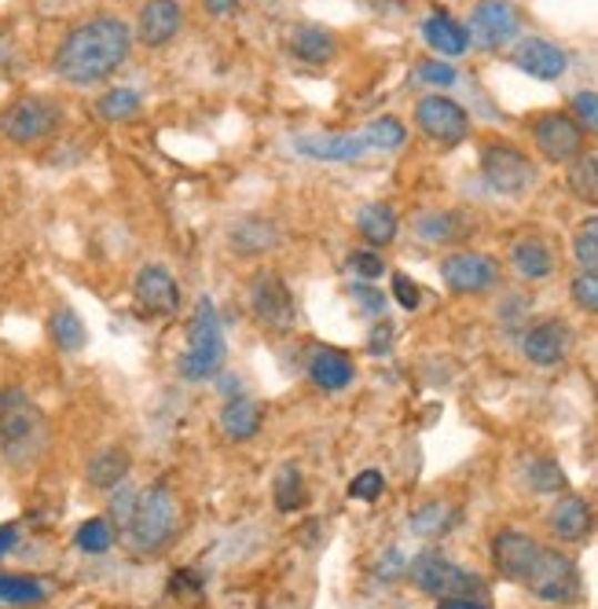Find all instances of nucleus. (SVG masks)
<instances>
[{
    "label": "nucleus",
    "mask_w": 598,
    "mask_h": 609,
    "mask_svg": "<svg viewBox=\"0 0 598 609\" xmlns=\"http://www.w3.org/2000/svg\"><path fill=\"white\" fill-rule=\"evenodd\" d=\"M404 569H408V562H404V555H401V551H386V558L378 562V577L393 580V577H401Z\"/></svg>",
    "instance_id": "nucleus-48"
},
{
    "label": "nucleus",
    "mask_w": 598,
    "mask_h": 609,
    "mask_svg": "<svg viewBox=\"0 0 598 609\" xmlns=\"http://www.w3.org/2000/svg\"><path fill=\"white\" fill-rule=\"evenodd\" d=\"M521 349L529 356V364H536V367L561 364L569 353V324L566 319H540V324H533L525 331Z\"/></svg>",
    "instance_id": "nucleus-17"
},
{
    "label": "nucleus",
    "mask_w": 598,
    "mask_h": 609,
    "mask_svg": "<svg viewBox=\"0 0 598 609\" xmlns=\"http://www.w3.org/2000/svg\"><path fill=\"white\" fill-rule=\"evenodd\" d=\"M19 544V525H0V558L16 551Z\"/></svg>",
    "instance_id": "nucleus-50"
},
{
    "label": "nucleus",
    "mask_w": 598,
    "mask_h": 609,
    "mask_svg": "<svg viewBox=\"0 0 598 609\" xmlns=\"http://www.w3.org/2000/svg\"><path fill=\"white\" fill-rule=\"evenodd\" d=\"M44 445V415L30 400L27 389L4 386L0 389V448L11 463H30L41 456Z\"/></svg>",
    "instance_id": "nucleus-3"
},
{
    "label": "nucleus",
    "mask_w": 598,
    "mask_h": 609,
    "mask_svg": "<svg viewBox=\"0 0 598 609\" xmlns=\"http://www.w3.org/2000/svg\"><path fill=\"white\" fill-rule=\"evenodd\" d=\"M181 22H184L181 0H148L136 19V38L143 48H162L181 33Z\"/></svg>",
    "instance_id": "nucleus-16"
},
{
    "label": "nucleus",
    "mask_w": 598,
    "mask_h": 609,
    "mask_svg": "<svg viewBox=\"0 0 598 609\" xmlns=\"http://www.w3.org/2000/svg\"><path fill=\"white\" fill-rule=\"evenodd\" d=\"M133 297L151 316H173L181 308V286L165 265H143L133 280Z\"/></svg>",
    "instance_id": "nucleus-15"
},
{
    "label": "nucleus",
    "mask_w": 598,
    "mask_h": 609,
    "mask_svg": "<svg viewBox=\"0 0 598 609\" xmlns=\"http://www.w3.org/2000/svg\"><path fill=\"white\" fill-rule=\"evenodd\" d=\"M382 493H386V477H382V470H361L349 485V496L361 499V504H375Z\"/></svg>",
    "instance_id": "nucleus-41"
},
{
    "label": "nucleus",
    "mask_w": 598,
    "mask_h": 609,
    "mask_svg": "<svg viewBox=\"0 0 598 609\" xmlns=\"http://www.w3.org/2000/svg\"><path fill=\"white\" fill-rule=\"evenodd\" d=\"M305 159L316 162H356L367 148L364 136H302L294 143Z\"/></svg>",
    "instance_id": "nucleus-22"
},
{
    "label": "nucleus",
    "mask_w": 598,
    "mask_h": 609,
    "mask_svg": "<svg viewBox=\"0 0 598 609\" xmlns=\"http://www.w3.org/2000/svg\"><path fill=\"white\" fill-rule=\"evenodd\" d=\"M418 78L429 81V85H452L456 70H452L445 59H426V63H418Z\"/></svg>",
    "instance_id": "nucleus-45"
},
{
    "label": "nucleus",
    "mask_w": 598,
    "mask_h": 609,
    "mask_svg": "<svg viewBox=\"0 0 598 609\" xmlns=\"http://www.w3.org/2000/svg\"><path fill=\"white\" fill-rule=\"evenodd\" d=\"M452 521H456V510H452L448 504H426V507H418L412 515V532H418V536H440V532H448Z\"/></svg>",
    "instance_id": "nucleus-34"
},
{
    "label": "nucleus",
    "mask_w": 598,
    "mask_h": 609,
    "mask_svg": "<svg viewBox=\"0 0 598 609\" xmlns=\"http://www.w3.org/2000/svg\"><path fill=\"white\" fill-rule=\"evenodd\" d=\"M518 30H521V16L510 0H482V4L470 11V27H466L470 44L488 48V52H496V48L514 41Z\"/></svg>",
    "instance_id": "nucleus-12"
},
{
    "label": "nucleus",
    "mask_w": 598,
    "mask_h": 609,
    "mask_svg": "<svg viewBox=\"0 0 598 609\" xmlns=\"http://www.w3.org/2000/svg\"><path fill=\"white\" fill-rule=\"evenodd\" d=\"M569 191L588 206H598V151L577 154L569 162Z\"/></svg>",
    "instance_id": "nucleus-29"
},
{
    "label": "nucleus",
    "mask_w": 598,
    "mask_h": 609,
    "mask_svg": "<svg viewBox=\"0 0 598 609\" xmlns=\"http://www.w3.org/2000/svg\"><path fill=\"white\" fill-rule=\"evenodd\" d=\"M521 588H529L540 602H572L580 591L577 562L569 555H561L558 547H540V558H536V566Z\"/></svg>",
    "instance_id": "nucleus-8"
},
{
    "label": "nucleus",
    "mask_w": 598,
    "mask_h": 609,
    "mask_svg": "<svg viewBox=\"0 0 598 609\" xmlns=\"http://www.w3.org/2000/svg\"><path fill=\"white\" fill-rule=\"evenodd\" d=\"M48 338H52L63 353H78V349H85L89 331H85V324H81V316L74 313V308L63 305L48 316Z\"/></svg>",
    "instance_id": "nucleus-28"
},
{
    "label": "nucleus",
    "mask_w": 598,
    "mask_h": 609,
    "mask_svg": "<svg viewBox=\"0 0 598 609\" xmlns=\"http://www.w3.org/2000/svg\"><path fill=\"white\" fill-rule=\"evenodd\" d=\"M59 129H63V106L52 95H19L0 111V136L19 148L55 136Z\"/></svg>",
    "instance_id": "nucleus-5"
},
{
    "label": "nucleus",
    "mask_w": 598,
    "mask_h": 609,
    "mask_svg": "<svg viewBox=\"0 0 598 609\" xmlns=\"http://www.w3.org/2000/svg\"><path fill=\"white\" fill-rule=\"evenodd\" d=\"M44 599H48V591L41 580L0 572V606H41Z\"/></svg>",
    "instance_id": "nucleus-31"
},
{
    "label": "nucleus",
    "mask_w": 598,
    "mask_h": 609,
    "mask_svg": "<svg viewBox=\"0 0 598 609\" xmlns=\"http://www.w3.org/2000/svg\"><path fill=\"white\" fill-rule=\"evenodd\" d=\"M415 125L423 129V136L452 148V143L466 140V133H470V114L448 95H426L415 106Z\"/></svg>",
    "instance_id": "nucleus-13"
},
{
    "label": "nucleus",
    "mask_w": 598,
    "mask_h": 609,
    "mask_svg": "<svg viewBox=\"0 0 598 609\" xmlns=\"http://www.w3.org/2000/svg\"><path fill=\"white\" fill-rule=\"evenodd\" d=\"M265 229V221H246L243 229H235L232 232V246H235V254H261V250H272V243L276 238H261L257 232Z\"/></svg>",
    "instance_id": "nucleus-39"
},
{
    "label": "nucleus",
    "mask_w": 598,
    "mask_h": 609,
    "mask_svg": "<svg viewBox=\"0 0 598 609\" xmlns=\"http://www.w3.org/2000/svg\"><path fill=\"white\" fill-rule=\"evenodd\" d=\"M345 268L361 283H375L378 276H386V261H382L375 250H356V254H349V261H345Z\"/></svg>",
    "instance_id": "nucleus-38"
},
{
    "label": "nucleus",
    "mask_w": 598,
    "mask_h": 609,
    "mask_svg": "<svg viewBox=\"0 0 598 609\" xmlns=\"http://www.w3.org/2000/svg\"><path fill=\"white\" fill-rule=\"evenodd\" d=\"M540 540H533L529 532L521 529H499L493 536V566L499 569V577L525 583V577L533 572L536 558H540Z\"/></svg>",
    "instance_id": "nucleus-14"
},
{
    "label": "nucleus",
    "mask_w": 598,
    "mask_h": 609,
    "mask_svg": "<svg viewBox=\"0 0 598 609\" xmlns=\"http://www.w3.org/2000/svg\"><path fill=\"white\" fill-rule=\"evenodd\" d=\"M440 280L452 294H485L499 283V261L474 250H459L440 261Z\"/></svg>",
    "instance_id": "nucleus-11"
},
{
    "label": "nucleus",
    "mask_w": 598,
    "mask_h": 609,
    "mask_svg": "<svg viewBox=\"0 0 598 609\" xmlns=\"http://www.w3.org/2000/svg\"><path fill=\"white\" fill-rule=\"evenodd\" d=\"M572 114H577L580 129L598 133V92H577L572 95Z\"/></svg>",
    "instance_id": "nucleus-42"
},
{
    "label": "nucleus",
    "mask_w": 598,
    "mask_h": 609,
    "mask_svg": "<svg viewBox=\"0 0 598 609\" xmlns=\"http://www.w3.org/2000/svg\"><path fill=\"white\" fill-rule=\"evenodd\" d=\"M389 345H393V327L389 324H378L375 331H371L367 349L371 353H389Z\"/></svg>",
    "instance_id": "nucleus-49"
},
{
    "label": "nucleus",
    "mask_w": 598,
    "mask_h": 609,
    "mask_svg": "<svg viewBox=\"0 0 598 609\" xmlns=\"http://www.w3.org/2000/svg\"><path fill=\"white\" fill-rule=\"evenodd\" d=\"M8 67V41H0V70Z\"/></svg>",
    "instance_id": "nucleus-53"
},
{
    "label": "nucleus",
    "mask_w": 598,
    "mask_h": 609,
    "mask_svg": "<svg viewBox=\"0 0 598 609\" xmlns=\"http://www.w3.org/2000/svg\"><path fill=\"white\" fill-rule=\"evenodd\" d=\"M133 52V30L118 16H95L74 27L55 48L52 70L67 85H100Z\"/></svg>",
    "instance_id": "nucleus-1"
},
{
    "label": "nucleus",
    "mask_w": 598,
    "mask_h": 609,
    "mask_svg": "<svg viewBox=\"0 0 598 609\" xmlns=\"http://www.w3.org/2000/svg\"><path fill=\"white\" fill-rule=\"evenodd\" d=\"M371 148H382V151H393L401 148L404 140H408V129H404L401 118H375V122L367 125V136H364Z\"/></svg>",
    "instance_id": "nucleus-37"
},
{
    "label": "nucleus",
    "mask_w": 598,
    "mask_h": 609,
    "mask_svg": "<svg viewBox=\"0 0 598 609\" xmlns=\"http://www.w3.org/2000/svg\"><path fill=\"white\" fill-rule=\"evenodd\" d=\"M482 173L493 191L499 195H525L536 184V165L525 151H518L514 143H485L482 148Z\"/></svg>",
    "instance_id": "nucleus-7"
},
{
    "label": "nucleus",
    "mask_w": 598,
    "mask_h": 609,
    "mask_svg": "<svg viewBox=\"0 0 598 609\" xmlns=\"http://www.w3.org/2000/svg\"><path fill=\"white\" fill-rule=\"evenodd\" d=\"M356 367L353 356L342 349H331V345H320V349L308 356V378L316 382L323 393H338L353 382Z\"/></svg>",
    "instance_id": "nucleus-19"
},
{
    "label": "nucleus",
    "mask_w": 598,
    "mask_h": 609,
    "mask_svg": "<svg viewBox=\"0 0 598 609\" xmlns=\"http://www.w3.org/2000/svg\"><path fill=\"white\" fill-rule=\"evenodd\" d=\"M129 467H133V459H129V451L122 445H111V448H100L89 463V485L100 488V493H111L129 477Z\"/></svg>",
    "instance_id": "nucleus-24"
},
{
    "label": "nucleus",
    "mask_w": 598,
    "mask_h": 609,
    "mask_svg": "<svg viewBox=\"0 0 598 609\" xmlns=\"http://www.w3.org/2000/svg\"><path fill=\"white\" fill-rule=\"evenodd\" d=\"M250 313H254V319L261 327L268 331H291L294 319H297V305H294V294L291 286H286V280L280 276V272H257L254 283H250Z\"/></svg>",
    "instance_id": "nucleus-9"
},
{
    "label": "nucleus",
    "mask_w": 598,
    "mask_h": 609,
    "mask_svg": "<svg viewBox=\"0 0 598 609\" xmlns=\"http://www.w3.org/2000/svg\"><path fill=\"white\" fill-rule=\"evenodd\" d=\"M533 140H536V151H540L544 159L555 162V165H566L584 151L580 122L577 118H569V114H558V111L533 118Z\"/></svg>",
    "instance_id": "nucleus-10"
},
{
    "label": "nucleus",
    "mask_w": 598,
    "mask_h": 609,
    "mask_svg": "<svg viewBox=\"0 0 598 609\" xmlns=\"http://www.w3.org/2000/svg\"><path fill=\"white\" fill-rule=\"evenodd\" d=\"M452 213H426L423 221H418V235L423 238H434V243H440V238L452 235Z\"/></svg>",
    "instance_id": "nucleus-44"
},
{
    "label": "nucleus",
    "mask_w": 598,
    "mask_h": 609,
    "mask_svg": "<svg viewBox=\"0 0 598 609\" xmlns=\"http://www.w3.org/2000/svg\"><path fill=\"white\" fill-rule=\"evenodd\" d=\"M569 294L584 313H598V272H580V276H572Z\"/></svg>",
    "instance_id": "nucleus-40"
},
{
    "label": "nucleus",
    "mask_w": 598,
    "mask_h": 609,
    "mask_svg": "<svg viewBox=\"0 0 598 609\" xmlns=\"http://www.w3.org/2000/svg\"><path fill=\"white\" fill-rule=\"evenodd\" d=\"M393 297H397L401 308H408V313H415V308L423 305V291H418L415 280L404 276V272H397V276H393Z\"/></svg>",
    "instance_id": "nucleus-43"
},
{
    "label": "nucleus",
    "mask_w": 598,
    "mask_h": 609,
    "mask_svg": "<svg viewBox=\"0 0 598 609\" xmlns=\"http://www.w3.org/2000/svg\"><path fill=\"white\" fill-rule=\"evenodd\" d=\"M356 232L364 235V243L371 246H389L397 238V213L386 202H371L356 213Z\"/></svg>",
    "instance_id": "nucleus-27"
},
{
    "label": "nucleus",
    "mask_w": 598,
    "mask_h": 609,
    "mask_svg": "<svg viewBox=\"0 0 598 609\" xmlns=\"http://www.w3.org/2000/svg\"><path fill=\"white\" fill-rule=\"evenodd\" d=\"M133 507H136V493H118L111 521H118V525H129V518H133Z\"/></svg>",
    "instance_id": "nucleus-47"
},
{
    "label": "nucleus",
    "mask_w": 598,
    "mask_h": 609,
    "mask_svg": "<svg viewBox=\"0 0 598 609\" xmlns=\"http://www.w3.org/2000/svg\"><path fill=\"white\" fill-rule=\"evenodd\" d=\"M224 353H229V345H224L221 316L210 297H202L195 305V316H191V324H187V349L181 353L176 367H181V375L187 382H206L221 372Z\"/></svg>",
    "instance_id": "nucleus-4"
},
{
    "label": "nucleus",
    "mask_w": 598,
    "mask_h": 609,
    "mask_svg": "<svg viewBox=\"0 0 598 609\" xmlns=\"http://www.w3.org/2000/svg\"><path fill=\"white\" fill-rule=\"evenodd\" d=\"M272 499H276L280 515H294V510H302V504H305V477H302V470L294 467V463L280 467L276 485H272Z\"/></svg>",
    "instance_id": "nucleus-30"
},
{
    "label": "nucleus",
    "mask_w": 598,
    "mask_h": 609,
    "mask_svg": "<svg viewBox=\"0 0 598 609\" xmlns=\"http://www.w3.org/2000/svg\"><path fill=\"white\" fill-rule=\"evenodd\" d=\"M437 609H485V606L474 602V599H445Z\"/></svg>",
    "instance_id": "nucleus-51"
},
{
    "label": "nucleus",
    "mask_w": 598,
    "mask_h": 609,
    "mask_svg": "<svg viewBox=\"0 0 598 609\" xmlns=\"http://www.w3.org/2000/svg\"><path fill=\"white\" fill-rule=\"evenodd\" d=\"M510 63L521 70V74H529L536 81H558L561 74H566L569 59L566 52H561L558 44L544 41V38H525L518 48H514Z\"/></svg>",
    "instance_id": "nucleus-18"
},
{
    "label": "nucleus",
    "mask_w": 598,
    "mask_h": 609,
    "mask_svg": "<svg viewBox=\"0 0 598 609\" xmlns=\"http://www.w3.org/2000/svg\"><path fill=\"white\" fill-rule=\"evenodd\" d=\"M525 481H529L533 493H561L566 488V474L555 459H533L529 470H525Z\"/></svg>",
    "instance_id": "nucleus-36"
},
{
    "label": "nucleus",
    "mask_w": 598,
    "mask_h": 609,
    "mask_svg": "<svg viewBox=\"0 0 598 609\" xmlns=\"http://www.w3.org/2000/svg\"><path fill=\"white\" fill-rule=\"evenodd\" d=\"M239 0H206V11L210 16H224V11H232Z\"/></svg>",
    "instance_id": "nucleus-52"
},
{
    "label": "nucleus",
    "mask_w": 598,
    "mask_h": 609,
    "mask_svg": "<svg viewBox=\"0 0 598 609\" xmlns=\"http://www.w3.org/2000/svg\"><path fill=\"white\" fill-rule=\"evenodd\" d=\"M595 515L591 504L584 496H561L558 504L551 507V532L566 544H580L584 536L591 532Z\"/></svg>",
    "instance_id": "nucleus-20"
},
{
    "label": "nucleus",
    "mask_w": 598,
    "mask_h": 609,
    "mask_svg": "<svg viewBox=\"0 0 598 609\" xmlns=\"http://www.w3.org/2000/svg\"><path fill=\"white\" fill-rule=\"evenodd\" d=\"M572 257L584 272H598V217H588L572 235Z\"/></svg>",
    "instance_id": "nucleus-35"
},
{
    "label": "nucleus",
    "mask_w": 598,
    "mask_h": 609,
    "mask_svg": "<svg viewBox=\"0 0 598 609\" xmlns=\"http://www.w3.org/2000/svg\"><path fill=\"white\" fill-rule=\"evenodd\" d=\"M353 297H356V302H364L367 313H382V308H386V297H382L378 291H371L367 283H356L353 286Z\"/></svg>",
    "instance_id": "nucleus-46"
},
{
    "label": "nucleus",
    "mask_w": 598,
    "mask_h": 609,
    "mask_svg": "<svg viewBox=\"0 0 598 609\" xmlns=\"http://www.w3.org/2000/svg\"><path fill=\"white\" fill-rule=\"evenodd\" d=\"M408 577L423 595H434V599H470V595H482L485 583L474 577L470 569L456 566L452 558L440 551H423L408 562Z\"/></svg>",
    "instance_id": "nucleus-6"
},
{
    "label": "nucleus",
    "mask_w": 598,
    "mask_h": 609,
    "mask_svg": "<svg viewBox=\"0 0 598 609\" xmlns=\"http://www.w3.org/2000/svg\"><path fill=\"white\" fill-rule=\"evenodd\" d=\"M286 48H291L302 63L323 67V63H331L334 52H338V41H334L331 30L313 27V22H302V27H294L291 33H286Z\"/></svg>",
    "instance_id": "nucleus-21"
},
{
    "label": "nucleus",
    "mask_w": 598,
    "mask_h": 609,
    "mask_svg": "<svg viewBox=\"0 0 598 609\" xmlns=\"http://www.w3.org/2000/svg\"><path fill=\"white\" fill-rule=\"evenodd\" d=\"M74 547L85 555H107L114 547V521L111 518H89L78 525Z\"/></svg>",
    "instance_id": "nucleus-33"
},
{
    "label": "nucleus",
    "mask_w": 598,
    "mask_h": 609,
    "mask_svg": "<svg viewBox=\"0 0 598 609\" xmlns=\"http://www.w3.org/2000/svg\"><path fill=\"white\" fill-rule=\"evenodd\" d=\"M95 114L103 122H129V118L140 114V92L136 89H107L100 100H95Z\"/></svg>",
    "instance_id": "nucleus-32"
},
{
    "label": "nucleus",
    "mask_w": 598,
    "mask_h": 609,
    "mask_svg": "<svg viewBox=\"0 0 598 609\" xmlns=\"http://www.w3.org/2000/svg\"><path fill=\"white\" fill-rule=\"evenodd\" d=\"M423 38L440 55H463L466 48H470V33H466V27H459L452 16H429L423 22Z\"/></svg>",
    "instance_id": "nucleus-25"
},
{
    "label": "nucleus",
    "mask_w": 598,
    "mask_h": 609,
    "mask_svg": "<svg viewBox=\"0 0 598 609\" xmlns=\"http://www.w3.org/2000/svg\"><path fill=\"white\" fill-rule=\"evenodd\" d=\"M129 544L143 555L162 551L165 544H173L176 529H181V499L165 481L136 493L133 518H129Z\"/></svg>",
    "instance_id": "nucleus-2"
},
{
    "label": "nucleus",
    "mask_w": 598,
    "mask_h": 609,
    "mask_svg": "<svg viewBox=\"0 0 598 609\" xmlns=\"http://www.w3.org/2000/svg\"><path fill=\"white\" fill-rule=\"evenodd\" d=\"M510 261L518 268V276L525 280H547L555 272V257H551V246L544 238H518L510 250Z\"/></svg>",
    "instance_id": "nucleus-26"
},
{
    "label": "nucleus",
    "mask_w": 598,
    "mask_h": 609,
    "mask_svg": "<svg viewBox=\"0 0 598 609\" xmlns=\"http://www.w3.org/2000/svg\"><path fill=\"white\" fill-rule=\"evenodd\" d=\"M261 419H265L261 404L254 397H243V393H235V397L221 408V429H224V437H232V440H250L261 429Z\"/></svg>",
    "instance_id": "nucleus-23"
}]
</instances>
